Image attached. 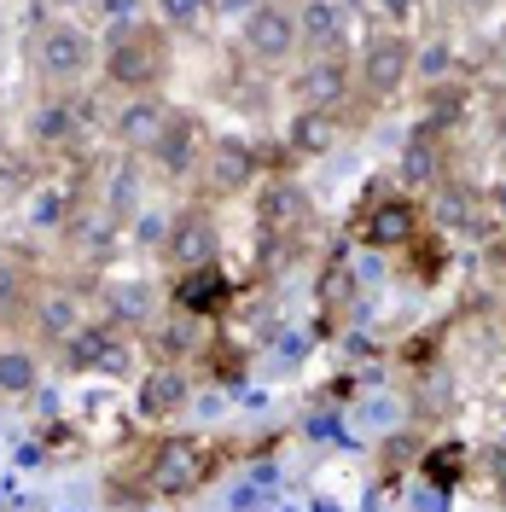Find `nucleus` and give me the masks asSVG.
<instances>
[{
	"instance_id": "obj_10",
	"label": "nucleus",
	"mask_w": 506,
	"mask_h": 512,
	"mask_svg": "<svg viewBox=\"0 0 506 512\" xmlns=\"http://www.w3.org/2000/svg\"><path fill=\"white\" fill-rule=\"evenodd\" d=\"M291 99L309 105V111H344L355 99V53H303L291 64Z\"/></svg>"
},
{
	"instance_id": "obj_26",
	"label": "nucleus",
	"mask_w": 506,
	"mask_h": 512,
	"mask_svg": "<svg viewBox=\"0 0 506 512\" xmlns=\"http://www.w3.org/2000/svg\"><path fill=\"white\" fill-rule=\"evenodd\" d=\"M216 0H152V18H158L169 35H198L210 24Z\"/></svg>"
},
{
	"instance_id": "obj_5",
	"label": "nucleus",
	"mask_w": 506,
	"mask_h": 512,
	"mask_svg": "<svg viewBox=\"0 0 506 512\" xmlns=\"http://www.w3.org/2000/svg\"><path fill=\"white\" fill-rule=\"evenodd\" d=\"M425 227H431V210L419 192H367L349 222V239L361 251H408Z\"/></svg>"
},
{
	"instance_id": "obj_11",
	"label": "nucleus",
	"mask_w": 506,
	"mask_h": 512,
	"mask_svg": "<svg viewBox=\"0 0 506 512\" xmlns=\"http://www.w3.org/2000/svg\"><path fill=\"white\" fill-rule=\"evenodd\" d=\"M233 274H227V262H198V268H175L169 274V291H163V303L175 309V315L187 320H222L233 309Z\"/></svg>"
},
{
	"instance_id": "obj_14",
	"label": "nucleus",
	"mask_w": 506,
	"mask_h": 512,
	"mask_svg": "<svg viewBox=\"0 0 506 512\" xmlns=\"http://www.w3.org/2000/svg\"><path fill=\"white\" fill-rule=\"evenodd\" d=\"M187 402H192V373L187 367H175V361H152V367L140 373V390H134V419L169 431L175 419L187 414Z\"/></svg>"
},
{
	"instance_id": "obj_6",
	"label": "nucleus",
	"mask_w": 506,
	"mask_h": 512,
	"mask_svg": "<svg viewBox=\"0 0 506 512\" xmlns=\"http://www.w3.org/2000/svg\"><path fill=\"white\" fill-rule=\"evenodd\" d=\"M239 47L262 70H291L303 59V35H297V6L291 0H256L239 18Z\"/></svg>"
},
{
	"instance_id": "obj_15",
	"label": "nucleus",
	"mask_w": 506,
	"mask_h": 512,
	"mask_svg": "<svg viewBox=\"0 0 506 512\" xmlns=\"http://www.w3.org/2000/svg\"><path fill=\"white\" fill-rule=\"evenodd\" d=\"M256 175H262V163H256L251 140H210L204 169H198V181H192V187L204 192V204H222V198H239Z\"/></svg>"
},
{
	"instance_id": "obj_4",
	"label": "nucleus",
	"mask_w": 506,
	"mask_h": 512,
	"mask_svg": "<svg viewBox=\"0 0 506 512\" xmlns=\"http://www.w3.org/2000/svg\"><path fill=\"white\" fill-rule=\"evenodd\" d=\"M30 70L41 82V94H76L88 88V76L99 70L94 35L70 18H41L30 35Z\"/></svg>"
},
{
	"instance_id": "obj_31",
	"label": "nucleus",
	"mask_w": 506,
	"mask_h": 512,
	"mask_svg": "<svg viewBox=\"0 0 506 512\" xmlns=\"http://www.w3.org/2000/svg\"><path fill=\"white\" fill-rule=\"evenodd\" d=\"M454 12H483V6H495V0H448Z\"/></svg>"
},
{
	"instance_id": "obj_30",
	"label": "nucleus",
	"mask_w": 506,
	"mask_h": 512,
	"mask_svg": "<svg viewBox=\"0 0 506 512\" xmlns=\"http://www.w3.org/2000/svg\"><path fill=\"white\" fill-rule=\"evenodd\" d=\"M495 146L506 152V99H501V111H495Z\"/></svg>"
},
{
	"instance_id": "obj_7",
	"label": "nucleus",
	"mask_w": 506,
	"mask_h": 512,
	"mask_svg": "<svg viewBox=\"0 0 506 512\" xmlns=\"http://www.w3.org/2000/svg\"><path fill=\"white\" fill-rule=\"evenodd\" d=\"M99 117H105V111H99V99H88L82 88H76V94H41L30 105L24 140H30L41 158H64V152H76V146H82L88 123H99Z\"/></svg>"
},
{
	"instance_id": "obj_23",
	"label": "nucleus",
	"mask_w": 506,
	"mask_h": 512,
	"mask_svg": "<svg viewBox=\"0 0 506 512\" xmlns=\"http://www.w3.org/2000/svg\"><path fill=\"white\" fill-rule=\"evenodd\" d=\"M256 227H262V239H274V227L291 239V233L303 227V192L285 187V181H274V187L262 192V216H256Z\"/></svg>"
},
{
	"instance_id": "obj_17",
	"label": "nucleus",
	"mask_w": 506,
	"mask_h": 512,
	"mask_svg": "<svg viewBox=\"0 0 506 512\" xmlns=\"http://www.w3.org/2000/svg\"><path fill=\"white\" fill-rule=\"evenodd\" d=\"M82 198H88V187H76V181H64V175H47V181H35L30 198H24V222H30L35 233H53V239H59L64 227H70V216L82 210Z\"/></svg>"
},
{
	"instance_id": "obj_29",
	"label": "nucleus",
	"mask_w": 506,
	"mask_h": 512,
	"mask_svg": "<svg viewBox=\"0 0 506 512\" xmlns=\"http://www.w3.org/2000/svg\"><path fill=\"white\" fill-rule=\"evenodd\" d=\"M483 210H489V222H506V187L483 192Z\"/></svg>"
},
{
	"instance_id": "obj_9",
	"label": "nucleus",
	"mask_w": 506,
	"mask_h": 512,
	"mask_svg": "<svg viewBox=\"0 0 506 512\" xmlns=\"http://www.w3.org/2000/svg\"><path fill=\"white\" fill-rule=\"evenodd\" d=\"M94 303L99 291H88L82 280H41V291H35V309H30V338H41V344H70L88 320H94Z\"/></svg>"
},
{
	"instance_id": "obj_28",
	"label": "nucleus",
	"mask_w": 506,
	"mask_h": 512,
	"mask_svg": "<svg viewBox=\"0 0 506 512\" xmlns=\"http://www.w3.org/2000/svg\"><path fill=\"white\" fill-rule=\"evenodd\" d=\"M379 6V24H390V30H402L413 18V0H373Z\"/></svg>"
},
{
	"instance_id": "obj_13",
	"label": "nucleus",
	"mask_w": 506,
	"mask_h": 512,
	"mask_svg": "<svg viewBox=\"0 0 506 512\" xmlns=\"http://www.w3.org/2000/svg\"><path fill=\"white\" fill-rule=\"evenodd\" d=\"M158 256L169 268H198V262H222V227L210 216V204L198 198L187 210H175L163 222V239H158Z\"/></svg>"
},
{
	"instance_id": "obj_20",
	"label": "nucleus",
	"mask_w": 506,
	"mask_h": 512,
	"mask_svg": "<svg viewBox=\"0 0 506 512\" xmlns=\"http://www.w3.org/2000/svg\"><path fill=\"white\" fill-rule=\"evenodd\" d=\"M35 390H41V350H35L24 332L18 338H0V396L6 402H24Z\"/></svg>"
},
{
	"instance_id": "obj_21",
	"label": "nucleus",
	"mask_w": 506,
	"mask_h": 512,
	"mask_svg": "<svg viewBox=\"0 0 506 512\" xmlns=\"http://www.w3.org/2000/svg\"><path fill=\"white\" fill-rule=\"evenodd\" d=\"M338 146V111H309L297 105V117L285 128V158H326Z\"/></svg>"
},
{
	"instance_id": "obj_8",
	"label": "nucleus",
	"mask_w": 506,
	"mask_h": 512,
	"mask_svg": "<svg viewBox=\"0 0 506 512\" xmlns=\"http://www.w3.org/2000/svg\"><path fill=\"white\" fill-rule=\"evenodd\" d=\"M210 123L198 117V111H187V105H175V117L163 123V134H158V146L146 152V169L158 175L163 187H192L198 181V169H204V152H210Z\"/></svg>"
},
{
	"instance_id": "obj_19",
	"label": "nucleus",
	"mask_w": 506,
	"mask_h": 512,
	"mask_svg": "<svg viewBox=\"0 0 506 512\" xmlns=\"http://www.w3.org/2000/svg\"><path fill=\"white\" fill-rule=\"evenodd\" d=\"M35 291H41V274H30L24 262H6L0 256V338H18L30 326Z\"/></svg>"
},
{
	"instance_id": "obj_27",
	"label": "nucleus",
	"mask_w": 506,
	"mask_h": 512,
	"mask_svg": "<svg viewBox=\"0 0 506 512\" xmlns=\"http://www.w3.org/2000/svg\"><path fill=\"white\" fill-rule=\"evenodd\" d=\"M349 297H355V280H349V262L344 256H326V268H320V309L332 303V315H344Z\"/></svg>"
},
{
	"instance_id": "obj_18",
	"label": "nucleus",
	"mask_w": 506,
	"mask_h": 512,
	"mask_svg": "<svg viewBox=\"0 0 506 512\" xmlns=\"http://www.w3.org/2000/svg\"><path fill=\"white\" fill-rule=\"evenodd\" d=\"M291 6H297L303 53H338V47H349V6L344 0H291Z\"/></svg>"
},
{
	"instance_id": "obj_24",
	"label": "nucleus",
	"mask_w": 506,
	"mask_h": 512,
	"mask_svg": "<svg viewBox=\"0 0 506 512\" xmlns=\"http://www.w3.org/2000/svg\"><path fill=\"white\" fill-rule=\"evenodd\" d=\"M419 478L431 483V489H460L466 483V443H437V448H425L419 454Z\"/></svg>"
},
{
	"instance_id": "obj_22",
	"label": "nucleus",
	"mask_w": 506,
	"mask_h": 512,
	"mask_svg": "<svg viewBox=\"0 0 506 512\" xmlns=\"http://www.w3.org/2000/svg\"><path fill=\"white\" fill-rule=\"evenodd\" d=\"M402 181H408V187H419V198L448 181V169H443V134H437V128L419 123V134H413L408 152H402Z\"/></svg>"
},
{
	"instance_id": "obj_2",
	"label": "nucleus",
	"mask_w": 506,
	"mask_h": 512,
	"mask_svg": "<svg viewBox=\"0 0 506 512\" xmlns=\"http://www.w3.org/2000/svg\"><path fill=\"white\" fill-rule=\"evenodd\" d=\"M175 76V35L158 18H123L99 47V82L111 94H163Z\"/></svg>"
},
{
	"instance_id": "obj_12",
	"label": "nucleus",
	"mask_w": 506,
	"mask_h": 512,
	"mask_svg": "<svg viewBox=\"0 0 506 512\" xmlns=\"http://www.w3.org/2000/svg\"><path fill=\"white\" fill-rule=\"evenodd\" d=\"M169 117H175V105L163 94H117V105L105 111V134L123 158H146Z\"/></svg>"
},
{
	"instance_id": "obj_1",
	"label": "nucleus",
	"mask_w": 506,
	"mask_h": 512,
	"mask_svg": "<svg viewBox=\"0 0 506 512\" xmlns=\"http://www.w3.org/2000/svg\"><path fill=\"white\" fill-rule=\"evenodd\" d=\"M222 466H227V454L210 437L163 431V437H152L128 460V472H134V495L128 501H192L198 489H210L222 478Z\"/></svg>"
},
{
	"instance_id": "obj_3",
	"label": "nucleus",
	"mask_w": 506,
	"mask_h": 512,
	"mask_svg": "<svg viewBox=\"0 0 506 512\" xmlns=\"http://www.w3.org/2000/svg\"><path fill=\"white\" fill-rule=\"evenodd\" d=\"M413 82H419V41H413V30L379 24V30L361 35V47H355V99L396 105Z\"/></svg>"
},
{
	"instance_id": "obj_25",
	"label": "nucleus",
	"mask_w": 506,
	"mask_h": 512,
	"mask_svg": "<svg viewBox=\"0 0 506 512\" xmlns=\"http://www.w3.org/2000/svg\"><path fill=\"white\" fill-rule=\"evenodd\" d=\"M402 256H408V274L419 280V286H437V280L448 274V239L437 233V227H425Z\"/></svg>"
},
{
	"instance_id": "obj_16",
	"label": "nucleus",
	"mask_w": 506,
	"mask_h": 512,
	"mask_svg": "<svg viewBox=\"0 0 506 512\" xmlns=\"http://www.w3.org/2000/svg\"><path fill=\"white\" fill-rule=\"evenodd\" d=\"M64 350V367L70 373H117V367H128V332L117 326V320H105V315H94L70 344H59Z\"/></svg>"
}]
</instances>
